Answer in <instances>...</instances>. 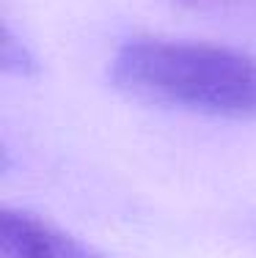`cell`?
Instances as JSON below:
<instances>
[{"label":"cell","instance_id":"obj_1","mask_svg":"<svg viewBox=\"0 0 256 258\" xmlns=\"http://www.w3.org/2000/svg\"><path fill=\"white\" fill-rule=\"evenodd\" d=\"M119 88L215 118H256V58L201 41L141 39L113 58Z\"/></svg>","mask_w":256,"mask_h":258},{"label":"cell","instance_id":"obj_2","mask_svg":"<svg viewBox=\"0 0 256 258\" xmlns=\"http://www.w3.org/2000/svg\"><path fill=\"white\" fill-rule=\"evenodd\" d=\"M0 253L3 258H105L47 220L17 209L0 214Z\"/></svg>","mask_w":256,"mask_h":258}]
</instances>
